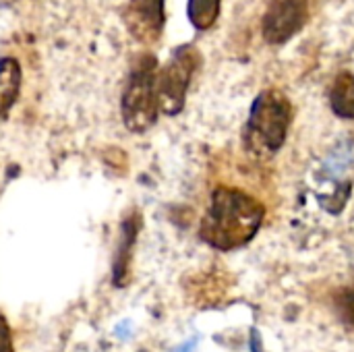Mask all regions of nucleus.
Returning a JSON list of instances; mask_svg holds the SVG:
<instances>
[{"label": "nucleus", "mask_w": 354, "mask_h": 352, "mask_svg": "<svg viewBox=\"0 0 354 352\" xmlns=\"http://www.w3.org/2000/svg\"><path fill=\"white\" fill-rule=\"evenodd\" d=\"M263 218L266 205L253 195L234 187H218L209 195L199 237L218 251H234L255 239Z\"/></svg>", "instance_id": "f257e3e1"}, {"label": "nucleus", "mask_w": 354, "mask_h": 352, "mask_svg": "<svg viewBox=\"0 0 354 352\" xmlns=\"http://www.w3.org/2000/svg\"><path fill=\"white\" fill-rule=\"evenodd\" d=\"M292 124V104L276 87L257 93L251 104L247 124L243 129L245 149L263 160L274 158L286 143Z\"/></svg>", "instance_id": "f03ea898"}, {"label": "nucleus", "mask_w": 354, "mask_h": 352, "mask_svg": "<svg viewBox=\"0 0 354 352\" xmlns=\"http://www.w3.org/2000/svg\"><path fill=\"white\" fill-rule=\"evenodd\" d=\"M158 58L151 52L139 54L127 75L120 93V118L129 133H147L160 116L158 98Z\"/></svg>", "instance_id": "7ed1b4c3"}, {"label": "nucleus", "mask_w": 354, "mask_h": 352, "mask_svg": "<svg viewBox=\"0 0 354 352\" xmlns=\"http://www.w3.org/2000/svg\"><path fill=\"white\" fill-rule=\"evenodd\" d=\"M203 58L195 44H183L172 50L170 58L158 68V98L160 110L166 116H176L185 110L189 85L201 66Z\"/></svg>", "instance_id": "20e7f679"}, {"label": "nucleus", "mask_w": 354, "mask_h": 352, "mask_svg": "<svg viewBox=\"0 0 354 352\" xmlns=\"http://www.w3.org/2000/svg\"><path fill=\"white\" fill-rule=\"evenodd\" d=\"M309 19V0H272L261 19L263 39L282 46L292 39Z\"/></svg>", "instance_id": "39448f33"}, {"label": "nucleus", "mask_w": 354, "mask_h": 352, "mask_svg": "<svg viewBox=\"0 0 354 352\" xmlns=\"http://www.w3.org/2000/svg\"><path fill=\"white\" fill-rule=\"evenodd\" d=\"M122 21L139 44H158L166 25V0H129Z\"/></svg>", "instance_id": "423d86ee"}, {"label": "nucleus", "mask_w": 354, "mask_h": 352, "mask_svg": "<svg viewBox=\"0 0 354 352\" xmlns=\"http://www.w3.org/2000/svg\"><path fill=\"white\" fill-rule=\"evenodd\" d=\"M139 230H141V214L137 210H131L120 222V234H118L114 261H112V282L118 288L127 286L131 280V259H133V249H135Z\"/></svg>", "instance_id": "0eeeda50"}, {"label": "nucleus", "mask_w": 354, "mask_h": 352, "mask_svg": "<svg viewBox=\"0 0 354 352\" xmlns=\"http://www.w3.org/2000/svg\"><path fill=\"white\" fill-rule=\"evenodd\" d=\"M21 81L23 71L17 58L2 56L0 58V122L8 118L12 106L19 100L21 93Z\"/></svg>", "instance_id": "6e6552de"}, {"label": "nucleus", "mask_w": 354, "mask_h": 352, "mask_svg": "<svg viewBox=\"0 0 354 352\" xmlns=\"http://www.w3.org/2000/svg\"><path fill=\"white\" fill-rule=\"evenodd\" d=\"M330 108L342 120H354V75L342 73L330 89Z\"/></svg>", "instance_id": "1a4fd4ad"}, {"label": "nucleus", "mask_w": 354, "mask_h": 352, "mask_svg": "<svg viewBox=\"0 0 354 352\" xmlns=\"http://www.w3.org/2000/svg\"><path fill=\"white\" fill-rule=\"evenodd\" d=\"M222 0H187V17L199 31H207L220 19Z\"/></svg>", "instance_id": "9d476101"}, {"label": "nucleus", "mask_w": 354, "mask_h": 352, "mask_svg": "<svg viewBox=\"0 0 354 352\" xmlns=\"http://www.w3.org/2000/svg\"><path fill=\"white\" fill-rule=\"evenodd\" d=\"M336 309L348 326H354V284L336 295Z\"/></svg>", "instance_id": "9b49d317"}, {"label": "nucleus", "mask_w": 354, "mask_h": 352, "mask_svg": "<svg viewBox=\"0 0 354 352\" xmlns=\"http://www.w3.org/2000/svg\"><path fill=\"white\" fill-rule=\"evenodd\" d=\"M0 352H15L12 332H10V326L2 313H0Z\"/></svg>", "instance_id": "f8f14e48"}]
</instances>
